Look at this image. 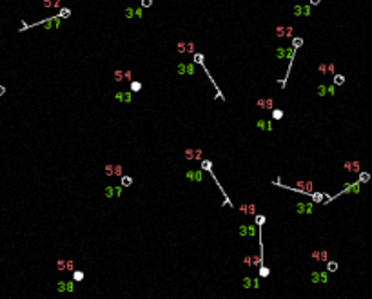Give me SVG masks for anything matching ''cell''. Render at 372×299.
I'll return each mask as SVG.
<instances>
[{"instance_id":"obj_21","label":"cell","mask_w":372,"mask_h":299,"mask_svg":"<svg viewBox=\"0 0 372 299\" xmlns=\"http://www.w3.org/2000/svg\"><path fill=\"white\" fill-rule=\"evenodd\" d=\"M140 89H142L140 82H131V91H140Z\"/></svg>"},{"instance_id":"obj_4","label":"cell","mask_w":372,"mask_h":299,"mask_svg":"<svg viewBox=\"0 0 372 299\" xmlns=\"http://www.w3.org/2000/svg\"><path fill=\"white\" fill-rule=\"evenodd\" d=\"M240 210L243 214H249V216H256V205L254 203H242Z\"/></svg>"},{"instance_id":"obj_42","label":"cell","mask_w":372,"mask_h":299,"mask_svg":"<svg viewBox=\"0 0 372 299\" xmlns=\"http://www.w3.org/2000/svg\"><path fill=\"white\" fill-rule=\"evenodd\" d=\"M178 71H180V74H184V73H185V65L180 64V65H178Z\"/></svg>"},{"instance_id":"obj_30","label":"cell","mask_w":372,"mask_h":299,"mask_svg":"<svg viewBox=\"0 0 372 299\" xmlns=\"http://www.w3.org/2000/svg\"><path fill=\"white\" fill-rule=\"evenodd\" d=\"M247 234H251V236H254V234H256V227H254V225H251V227H247Z\"/></svg>"},{"instance_id":"obj_11","label":"cell","mask_w":372,"mask_h":299,"mask_svg":"<svg viewBox=\"0 0 372 299\" xmlns=\"http://www.w3.org/2000/svg\"><path fill=\"white\" fill-rule=\"evenodd\" d=\"M122 172H123L122 165H113V176H122Z\"/></svg>"},{"instance_id":"obj_5","label":"cell","mask_w":372,"mask_h":299,"mask_svg":"<svg viewBox=\"0 0 372 299\" xmlns=\"http://www.w3.org/2000/svg\"><path fill=\"white\" fill-rule=\"evenodd\" d=\"M312 281L314 283H319V281L321 283H327L329 281V272H314L312 274Z\"/></svg>"},{"instance_id":"obj_25","label":"cell","mask_w":372,"mask_h":299,"mask_svg":"<svg viewBox=\"0 0 372 299\" xmlns=\"http://www.w3.org/2000/svg\"><path fill=\"white\" fill-rule=\"evenodd\" d=\"M56 288H58V292H65V281H58Z\"/></svg>"},{"instance_id":"obj_10","label":"cell","mask_w":372,"mask_h":299,"mask_svg":"<svg viewBox=\"0 0 372 299\" xmlns=\"http://www.w3.org/2000/svg\"><path fill=\"white\" fill-rule=\"evenodd\" d=\"M113 80L116 82V84H118V82H122V80H123V71H114V73H113Z\"/></svg>"},{"instance_id":"obj_2","label":"cell","mask_w":372,"mask_h":299,"mask_svg":"<svg viewBox=\"0 0 372 299\" xmlns=\"http://www.w3.org/2000/svg\"><path fill=\"white\" fill-rule=\"evenodd\" d=\"M343 169L350 174H358L359 172V161L358 160H352V161H345L343 163Z\"/></svg>"},{"instance_id":"obj_35","label":"cell","mask_w":372,"mask_h":299,"mask_svg":"<svg viewBox=\"0 0 372 299\" xmlns=\"http://www.w3.org/2000/svg\"><path fill=\"white\" fill-rule=\"evenodd\" d=\"M240 234H242V236H247V225H242V227H240Z\"/></svg>"},{"instance_id":"obj_13","label":"cell","mask_w":372,"mask_h":299,"mask_svg":"<svg viewBox=\"0 0 372 299\" xmlns=\"http://www.w3.org/2000/svg\"><path fill=\"white\" fill-rule=\"evenodd\" d=\"M56 270H58V272H64L65 270V259H58V261H56Z\"/></svg>"},{"instance_id":"obj_23","label":"cell","mask_w":372,"mask_h":299,"mask_svg":"<svg viewBox=\"0 0 372 299\" xmlns=\"http://www.w3.org/2000/svg\"><path fill=\"white\" fill-rule=\"evenodd\" d=\"M267 274H269V268H267V267H263V265H260V276H261V277H265Z\"/></svg>"},{"instance_id":"obj_41","label":"cell","mask_w":372,"mask_h":299,"mask_svg":"<svg viewBox=\"0 0 372 299\" xmlns=\"http://www.w3.org/2000/svg\"><path fill=\"white\" fill-rule=\"evenodd\" d=\"M243 265H251V256H245L243 257Z\"/></svg>"},{"instance_id":"obj_20","label":"cell","mask_w":372,"mask_h":299,"mask_svg":"<svg viewBox=\"0 0 372 299\" xmlns=\"http://www.w3.org/2000/svg\"><path fill=\"white\" fill-rule=\"evenodd\" d=\"M282 116H283V111L282 109H276L274 112H272V118H274V120H280Z\"/></svg>"},{"instance_id":"obj_27","label":"cell","mask_w":372,"mask_h":299,"mask_svg":"<svg viewBox=\"0 0 372 299\" xmlns=\"http://www.w3.org/2000/svg\"><path fill=\"white\" fill-rule=\"evenodd\" d=\"M256 218V223H258V225H263V223H265V216H254Z\"/></svg>"},{"instance_id":"obj_3","label":"cell","mask_w":372,"mask_h":299,"mask_svg":"<svg viewBox=\"0 0 372 299\" xmlns=\"http://www.w3.org/2000/svg\"><path fill=\"white\" fill-rule=\"evenodd\" d=\"M296 187H298V190H301V192H312L314 190L312 181H296Z\"/></svg>"},{"instance_id":"obj_38","label":"cell","mask_w":372,"mask_h":299,"mask_svg":"<svg viewBox=\"0 0 372 299\" xmlns=\"http://www.w3.org/2000/svg\"><path fill=\"white\" fill-rule=\"evenodd\" d=\"M69 15H71L69 9H62V11H60V16H69Z\"/></svg>"},{"instance_id":"obj_7","label":"cell","mask_w":372,"mask_h":299,"mask_svg":"<svg viewBox=\"0 0 372 299\" xmlns=\"http://www.w3.org/2000/svg\"><path fill=\"white\" fill-rule=\"evenodd\" d=\"M122 192L120 189H116V187H107V190H105V196L107 198H111V196H118Z\"/></svg>"},{"instance_id":"obj_17","label":"cell","mask_w":372,"mask_h":299,"mask_svg":"<svg viewBox=\"0 0 372 299\" xmlns=\"http://www.w3.org/2000/svg\"><path fill=\"white\" fill-rule=\"evenodd\" d=\"M310 256H312V259H314V261H321V250H314Z\"/></svg>"},{"instance_id":"obj_36","label":"cell","mask_w":372,"mask_h":299,"mask_svg":"<svg viewBox=\"0 0 372 299\" xmlns=\"http://www.w3.org/2000/svg\"><path fill=\"white\" fill-rule=\"evenodd\" d=\"M185 71H187V74H193L194 73V67H193V65H185Z\"/></svg>"},{"instance_id":"obj_18","label":"cell","mask_w":372,"mask_h":299,"mask_svg":"<svg viewBox=\"0 0 372 299\" xmlns=\"http://www.w3.org/2000/svg\"><path fill=\"white\" fill-rule=\"evenodd\" d=\"M65 270L73 272V270H74V261H71V259H67V261H65Z\"/></svg>"},{"instance_id":"obj_16","label":"cell","mask_w":372,"mask_h":299,"mask_svg":"<svg viewBox=\"0 0 372 299\" xmlns=\"http://www.w3.org/2000/svg\"><path fill=\"white\" fill-rule=\"evenodd\" d=\"M343 82H345V76H341V74H336V76H334V84L336 85H341Z\"/></svg>"},{"instance_id":"obj_44","label":"cell","mask_w":372,"mask_h":299,"mask_svg":"<svg viewBox=\"0 0 372 299\" xmlns=\"http://www.w3.org/2000/svg\"><path fill=\"white\" fill-rule=\"evenodd\" d=\"M203 169H211V163L209 161H203Z\"/></svg>"},{"instance_id":"obj_39","label":"cell","mask_w":372,"mask_h":299,"mask_svg":"<svg viewBox=\"0 0 372 299\" xmlns=\"http://www.w3.org/2000/svg\"><path fill=\"white\" fill-rule=\"evenodd\" d=\"M123 80H131V71H123Z\"/></svg>"},{"instance_id":"obj_22","label":"cell","mask_w":372,"mask_h":299,"mask_svg":"<svg viewBox=\"0 0 372 299\" xmlns=\"http://www.w3.org/2000/svg\"><path fill=\"white\" fill-rule=\"evenodd\" d=\"M274 107V100L272 98H265V109H272Z\"/></svg>"},{"instance_id":"obj_6","label":"cell","mask_w":372,"mask_h":299,"mask_svg":"<svg viewBox=\"0 0 372 299\" xmlns=\"http://www.w3.org/2000/svg\"><path fill=\"white\" fill-rule=\"evenodd\" d=\"M296 210L300 212V214H301V212H305V214H310V212H312V205H310V203H307V205H303V203H298V205H296Z\"/></svg>"},{"instance_id":"obj_9","label":"cell","mask_w":372,"mask_h":299,"mask_svg":"<svg viewBox=\"0 0 372 299\" xmlns=\"http://www.w3.org/2000/svg\"><path fill=\"white\" fill-rule=\"evenodd\" d=\"M44 7H56V6H60V0H44Z\"/></svg>"},{"instance_id":"obj_8","label":"cell","mask_w":372,"mask_h":299,"mask_svg":"<svg viewBox=\"0 0 372 299\" xmlns=\"http://www.w3.org/2000/svg\"><path fill=\"white\" fill-rule=\"evenodd\" d=\"M251 265H252V267H260V265H261V254L251 256Z\"/></svg>"},{"instance_id":"obj_19","label":"cell","mask_w":372,"mask_h":299,"mask_svg":"<svg viewBox=\"0 0 372 299\" xmlns=\"http://www.w3.org/2000/svg\"><path fill=\"white\" fill-rule=\"evenodd\" d=\"M73 279L74 281H82L84 279V272H73Z\"/></svg>"},{"instance_id":"obj_15","label":"cell","mask_w":372,"mask_h":299,"mask_svg":"<svg viewBox=\"0 0 372 299\" xmlns=\"http://www.w3.org/2000/svg\"><path fill=\"white\" fill-rule=\"evenodd\" d=\"M276 36H278V38H283V36H285V27H283V26L276 27Z\"/></svg>"},{"instance_id":"obj_46","label":"cell","mask_w":372,"mask_h":299,"mask_svg":"<svg viewBox=\"0 0 372 299\" xmlns=\"http://www.w3.org/2000/svg\"><path fill=\"white\" fill-rule=\"evenodd\" d=\"M0 94H4V87H0Z\"/></svg>"},{"instance_id":"obj_40","label":"cell","mask_w":372,"mask_h":299,"mask_svg":"<svg viewBox=\"0 0 372 299\" xmlns=\"http://www.w3.org/2000/svg\"><path fill=\"white\" fill-rule=\"evenodd\" d=\"M361 181H368V174L367 172H361Z\"/></svg>"},{"instance_id":"obj_45","label":"cell","mask_w":372,"mask_h":299,"mask_svg":"<svg viewBox=\"0 0 372 299\" xmlns=\"http://www.w3.org/2000/svg\"><path fill=\"white\" fill-rule=\"evenodd\" d=\"M319 2H321V0H310V4H312V6H318Z\"/></svg>"},{"instance_id":"obj_37","label":"cell","mask_w":372,"mask_h":299,"mask_svg":"<svg viewBox=\"0 0 372 299\" xmlns=\"http://www.w3.org/2000/svg\"><path fill=\"white\" fill-rule=\"evenodd\" d=\"M312 198H314V201H321V199H323V194H314Z\"/></svg>"},{"instance_id":"obj_29","label":"cell","mask_w":372,"mask_h":299,"mask_svg":"<svg viewBox=\"0 0 372 299\" xmlns=\"http://www.w3.org/2000/svg\"><path fill=\"white\" fill-rule=\"evenodd\" d=\"M65 290H67V292H73V290H74L73 281H67V283H65Z\"/></svg>"},{"instance_id":"obj_24","label":"cell","mask_w":372,"mask_h":299,"mask_svg":"<svg viewBox=\"0 0 372 299\" xmlns=\"http://www.w3.org/2000/svg\"><path fill=\"white\" fill-rule=\"evenodd\" d=\"M194 62H196V64H203V54L196 53V54H194Z\"/></svg>"},{"instance_id":"obj_1","label":"cell","mask_w":372,"mask_h":299,"mask_svg":"<svg viewBox=\"0 0 372 299\" xmlns=\"http://www.w3.org/2000/svg\"><path fill=\"white\" fill-rule=\"evenodd\" d=\"M184 156H185V160H200L202 158V149H185Z\"/></svg>"},{"instance_id":"obj_14","label":"cell","mask_w":372,"mask_h":299,"mask_svg":"<svg viewBox=\"0 0 372 299\" xmlns=\"http://www.w3.org/2000/svg\"><path fill=\"white\" fill-rule=\"evenodd\" d=\"M131 183H133V178H129V176H122V187H129Z\"/></svg>"},{"instance_id":"obj_32","label":"cell","mask_w":372,"mask_h":299,"mask_svg":"<svg viewBox=\"0 0 372 299\" xmlns=\"http://www.w3.org/2000/svg\"><path fill=\"white\" fill-rule=\"evenodd\" d=\"M133 13H135V9H133V7H127V11H125V16H127V18H131V16H133Z\"/></svg>"},{"instance_id":"obj_33","label":"cell","mask_w":372,"mask_h":299,"mask_svg":"<svg viewBox=\"0 0 372 299\" xmlns=\"http://www.w3.org/2000/svg\"><path fill=\"white\" fill-rule=\"evenodd\" d=\"M142 6L144 7H151L153 6V0H142Z\"/></svg>"},{"instance_id":"obj_26","label":"cell","mask_w":372,"mask_h":299,"mask_svg":"<svg viewBox=\"0 0 372 299\" xmlns=\"http://www.w3.org/2000/svg\"><path fill=\"white\" fill-rule=\"evenodd\" d=\"M105 176H113V165H105Z\"/></svg>"},{"instance_id":"obj_28","label":"cell","mask_w":372,"mask_h":299,"mask_svg":"<svg viewBox=\"0 0 372 299\" xmlns=\"http://www.w3.org/2000/svg\"><path fill=\"white\" fill-rule=\"evenodd\" d=\"M301 44H303L301 38H294V40H292V45H294V47H301Z\"/></svg>"},{"instance_id":"obj_43","label":"cell","mask_w":372,"mask_h":299,"mask_svg":"<svg viewBox=\"0 0 372 299\" xmlns=\"http://www.w3.org/2000/svg\"><path fill=\"white\" fill-rule=\"evenodd\" d=\"M294 13L300 15V13H301V6H296V7H294Z\"/></svg>"},{"instance_id":"obj_12","label":"cell","mask_w":372,"mask_h":299,"mask_svg":"<svg viewBox=\"0 0 372 299\" xmlns=\"http://www.w3.org/2000/svg\"><path fill=\"white\" fill-rule=\"evenodd\" d=\"M327 270H329V272H336V270H338V263H334V261H327Z\"/></svg>"},{"instance_id":"obj_34","label":"cell","mask_w":372,"mask_h":299,"mask_svg":"<svg viewBox=\"0 0 372 299\" xmlns=\"http://www.w3.org/2000/svg\"><path fill=\"white\" fill-rule=\"evenodd\" d=\"M318 69H319V73H323V74H327V64H321V65H319V67H318Z\"/></svg>"},{"instance_id":"obj_31","label":"cell","mask_w":372,"mask_h":299,"mask_svg":"<svg viewBox=\"0 0 372 299\" xmlns=\"http://www.w3.org/2000/svg\"><path fill=\"white\" fill-rule=\"evenodd\" d=\"M178 53H185V42H180L178 44Z\"/></svg>"}]
</instances>
